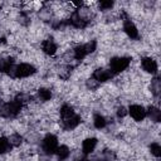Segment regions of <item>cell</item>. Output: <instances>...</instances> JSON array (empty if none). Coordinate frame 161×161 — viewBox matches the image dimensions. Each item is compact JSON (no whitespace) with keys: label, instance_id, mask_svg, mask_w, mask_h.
Wrapping results in <instances>:
<instances>
[{"label":"cell","instance_id":"5b68a950","mask_svg":"<svg viewBox=\"0 0 161 161\" xmlns=\"http://www.w3.org/2000/svg\"><path fill=\"white\" fill-rule=\"evenodd\" d=\"M141 67L146 73H148L151 75L157 74L158 65H157V60L153 57H143L141 59Z\"/></svg>","mask_w":161,"mask_h":161},{"label":"cell","instance_id":"484cf974","mask_svg":"<svg viewBox=\"0 0 161 161\" xmlns=\"http://www.w3.org/2000/svg\"><path fill=\"white\" fill-rule=\"evenodd\" d=\"M93 161H104V160H99V158H97V160H93Z\"/></svg>","mask_w":161,"mask_h":161},{"label":"cell","instance_id":"5bb4252c","mask_svg":"<svg viewBox=\"0 0 161 161\" xmlns=\"http://www.w3.org/2000/svg\"><path fill=\"white\" fill-rule=\"evenodd\" d=\"M14 64V58L6 54H0V73H6L8 68Z\"/></svg>","mask_w":161,"mask_h":161},{"label":"cell","instance_id":"ac0fdd59","mask_svg":"<svg viewBox=\"0 0 161 161\" xmlns=\"http://www.w3.org/2000/svg\"><path fill=\"white\" fill-rule=\"evenodd\" d=\"M93 126H94V128H97V130L104 128V127L107 126V118H106L103 114H101V113H96V114L93 116Z\"/></svg>","mask_w":161,"mask_h":161},{"label":"cell","instance_id":"277c9868","mask_svg":"<svg viewBox=\"0 0 161 161\" xmlns=\"http://www.w3.org/2000/svg\"><path fill=\"white\" fill-rule=\"evenodd\" d=\"M36 73V68L31 63H19L16 64V78H28Z\"/></svg>","mask_w":161,"mask_h":161},{"label":"cell","instance_id":"6da1fadb","mask_svg":"<svg viewBox=\"0 0 161 161\" xmlns=\"http://www.w3.org/2000/svg\"><path fill=\"white\" fill-rule=\"evenodd\" d=\"M109 70L112 74H119L122 72H125L130 65H131V58L130 57H125V55H118V57H113L111 58L109 63Z\"/></svg>","mask_w":161,"mask_h":161},{"label":"cell","instance_id":"d4e9b609","mask_svg":"<svg viewBox=\"0 0 161 161\" xmlns=\"http://www.w3.org/2000/svg\"><path fill=\"white\" fill-rule=\"evenodd\" d=\"M116 114H117L118 118H125V117L128 114L127 107H125V106H118V107L116 108Z\"/></svg>","mask_w":161,"mask_h":161},{"label":"cell","instance_id":"7402d4cb","mask_svg":"<svg viewBox=\"0 0 161 161\" xmlns=\"http://www.w3.org/2000/svg\"><path fill=\"white\" fill-rule=\"evenodd\" d=\"M97 5H98L99 10L106 11V10H111V9L113 8L114 3H113V1H111V0H102V1H98V3H97Z\"/></svg>","mask_w":161,"mask_h":161},{"label":"cell","instance_id":"3957f363","mask_svg":"<svg viewBox=\"0 0 161 161\" xmlns=\"http://www.w3.org/2000/svg\"><path fill=\"white\" fill-rule=\"evenodd\" d=\"M127 109H128V114L135 122H141L146 118V108L142 104L133 103V104H130Z\"/></svg>","mask_w":161,"mask_h":161},{"label":"cell","instance_id":"4fadbf2b","mask_svg":"<svg viewBox=\"0 0 161 161\" xmlns=\"http://www.w3.org/2000/svg\"><path fill=\"white\" fill-rule=\"evenodd\" d=\"M54 155L57 156L58 161H65V160L70 156V148H69V146H67V145H60V146L57 148V151H55Z\"/></svg>","mask_w":161,"mask_h":161},{"label":"cell","instance_id":"30bf717a","mask_svg":"<svg viewBox=\"0 0 161 161\" xmlns=\"http://www.w3.org/2000/svg\"><path fill=\"white\" fill-rule=\"evenodd\" d=\"M98 145V140L96 137H86L82 141V153L83 155H91L94 152L96 147Z\"/></svg>","mask_w":161,"mask_h":161},{"label":"cell","instance_id":"d6986e66","mask_svg":"<svg viewBox=\"0 0 161 161\" xmlns=\"http://www.w3.org/2000/svg\"><path fill=\"white\" fill-rule=\"evenodd\" d=\"M10 150H11V146L8 141V137L6 136H0V156L8 153Z\"/></svg>","mask_w":161,"mask_h":161},{"label":"cell","instance_id":"7a4b0ae2","mask_svg":"<svg viewBox=\"0 0 161 161\" xmlns=\"http://www.w3.org/2000/svg\"><path fill=\"white\" fill-rule=\"evenodd\" d=\"M58 147H59L58 137H57L55 135H53V133H48V135L43 138V141H42V148H43L44 153L48 155V156H49V155H50V156L54 155Z\"/></svg>","mask_w":161,"mask_h":161},{"label":"cell","instance_id":"8992f818","mask_svg":"<svg viewBox=\"0 0 161 161\" xmlns=\"http://www.w3.org/2000/svg\"><path fill=\"white\" fill-rule=\"evenodd\" d=\"M113 77V74L111 73V70L108 68H104V67H98L93 70V74H92V78L94 80H97L99 84L101 83H104L107 80H109L111 78Z\"/></svg>","mask_w":161,"mask_h":161},{"label":"cell","instance_id":"603a6c76","mask_svg":"<svg viewBox=\"0 0 161 161\" xmlns=\"http://www.w3.org/2000/svg\"><path fill=\"white\" fill-rule=\"evenodd\" d=\"M84 48L87 50V54H92L97 49V42L96 40H88L87 43H84Z\"/></svg>","mask_w":161,"mask_h":161},{"label":"cell","instance_id":"ffe728a7","mask_svg":"<svg viewBox=\"0 0 161 161\" xmlns=\"http://www.w3.org/2000/svg\"><path fill=\"white\" fill-rule=\"evenodd\" d=\"M150 89H151V94H153L155 97H158V94H160V79H158V77H153L151 79Z\"/></svg>","mask_w":161,"mask_h":161},{"label":"cell","instance_id":"9c48e42d","mask_svg":"<svg viewBox=\"0 0 161 161\" xmlns=\"http://www.w3.org/2000/svg\"><path fill=\"white\" fill-rule=\"evenodd\" d=\"M42 50H43L44 54H47L49 57H54L58 52V45L54 42V39L48 38V39L42 42Z\"/></svg>","mask_w":161,"mask_h":161},{"label":"cell","instance_id":"44dd1931","mask_svg":"<svg viewBox=\"0 0 161 161\" xmlns=\"http://www.w3.org/2000/svg\"><path fill=\"white\" fill-rule=\"evenodd\" d=\"M148 150H150V153L156 157V158H160L161 156V146L158 142H152L150 146H148Z\"/></svg>","mask_w":161,"mask_h":161},{"label":"cell","instance_id":"ba28073f","mask_svg":"<svg viewBox=\"0 0 161 161\" xmlns=\"http://www.w3.org/2000/svg\"><path fill=\"white\" fill-rule=\"evenodd\" d=\"M123 31L130 39H137L140 36V33H138L136 24L133 21H131L130 19L123 20Z\"/></svg>","mask_w":161,"mask_h":161},{"label":"cell","instance_id":"7c38bea8","mask_svg":"<svg viewBox=\"0 0 161 161\" xmlns=\"http://www.w3.org/2000/svg\"><path fill=\"white\" fill-rule=\"evenodd\" d=\"M72 53H73L74 60H78V62H80L82 59H84V58L88 55V54H87V50H86V48H84V44H77V45L73 48Z\"/></svg>","mask_w":161,"mask_h":161},{"label":"cell","instance_id":"8fae6325","mask_svg":"<svg viewBox=\"0 0 161 161\" xmlns=\"http://www.w3.org/2000/svg\"><path fill=\"white\" fill-rule=\"evenodd\" d=\"M36 97H38V99L42 101V102H49V101L52 99V97H53V92H52L50 88L40 87V88H38V91H36Z\"/></svg>","mask_w":161,"mask_h":161},{"label":"cell","instance_id":"2e32d148","mask_svg":"<svg viewBox=\"0 0 161 161\" xmlns=\"http://www.w3.org/2000/svg\"><path fill=\"white\" fill-rule=\"evenodd\" d=\"M8 137V141L11 147H20L23 145V136L19 132H11Z\"/></svg>","mask_w":161,"mask_h":161},{"label":"cell","instance_id":"9a60e30c","mask_svg":"<svg viewBox=\"0 0 161 161\" xmlns=\"http://www.w3.org/2000/svg\"><path fill=\"white\" fill-rule=\"evenodd\" d=\"M147 116L150 117L151 121L158 122V121H160V117H161V111H160V108H158L157 106L151 104V106L146 109V117H147Z\"/></svg>","mask_w":161,"mask_h":161},{"label":"cell","instance_id":"cb8c5ba5","mask_svg":"<svg viewBox=\"0 0 161 161\" xmlns=\"http://www.w3.org/2000/svg\"><path fill=\"white\" fill-rule=\"evenodd\" d=\"M86 87L89 89V91H96L98 87H99V83L97 80H94L93 78H89L86 80Z\"/></svg>","mask_w":161,"mask_h":161},{"label":"cell","instance_id":"e0dca14e","mask_svg":"<svg viewBox=\"0 0 161 161\" xmlns=\"http://www.w3.org/2000/svg\"><path fill=\"white\" fill-rule=\"evenodd\" d=\"M38 16H39V19L42 20V21H52V19H53V13H52V9L50 8H45V6H43V8H40L39 10H38Z\"/></svg>","mask_w":161,"mask_h":161},{"label":"cell","instance_id":"52a82bcc","mask_svg":"<svg viewBox=\"0 0 161 161\" xmlns=\"http://www.w3.org/2000/svg\"><path fill=\"white\" fill-rule=\"evenodd\" d=\"M80 122H82V118L77 113H73L68 117L62 118V125H63L64 130H74L80 125Z\"/></svg>","mask_w":161,"mask_h":161}]
</instances>
